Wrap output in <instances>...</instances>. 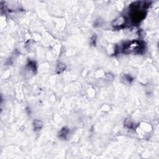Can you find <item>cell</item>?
Returning a JSON list of instances; mask_svg holds the SVG:
<instances>
[{"mask_svg":"<svg viewBox=\"0 0 159 159\" xmlns=\"http://www.w3.org/2000/svg\"><path fill=\"white\" fill-rule=\"evenodd\" d=\"M142 48V45L139 41H132L124 45L122 50L125 52L130 53L134 51H137Z\"/></svg>","mask_w":159,"mask_h":159,"instance_id":"6da1fadb","label":"cell"}]
</instances>
